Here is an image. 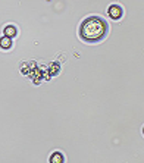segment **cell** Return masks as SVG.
Masks as SVG:
<instances>
[{"label":"cell","instance_id":"cell-2","mask_svg":"<svg viewBox=\"0 0 144 163\" xmlns=\"http://www.w3.org/2000/svg\"><path fill=\"white\" fill-rule=\"evenodd\" d=\"M107 13H109V16H110L112 19H119V18L122 16V9L118 5H112L110 7H109Z\"/></svg>","mask_w":144,"mask_h":163},{"label":"cell","instance_id":"cell-3","mask_svg":"<svg viewBox=\"0 0 144 163\" xmlns=\"http://www.w3.org/2000/svg\"><path fill=\"white\" fill-rule=\"evenodd\" d=\"M0 47H2V49H5V50L11 49V47H12V38H11V37L3 35V37L0 38Z\"/></svg>","mask_w":144,"mask_h":163},{"label":"cell","instance_id":"cell-4","mask_svg":"<svg viewBox=\"0 0 144 163\" xmlns=\"http://www.w3.org/2000/svg\"><path fill=\"white\" fill-rule=\"evenodd\" d=\"M5 35H7V37H15L16 35V28L13 27V25H7V27H5Z\"/></svg>","mask_w":144,"mask_h":163},{"label":"cell","instance_id":"cell-1","mask_svg":"<svg viewBox=\"0 0 144 163\" xmlns=\"http://www.w3.org/2000/svg\"><path fill=\"white\" fill-rule=\"evenodd\" d=\"M79 34L85 41H99L105 37L106 34V22L103 19H100L97 16L87 18L83 24H81V29Z\"/></svg>","mask_w":144,"mask_h":163},{"label":"cell","instance_id":"cell-5","mask_svg":"<svg viewBox=\"0 0 144 163\" xmlns=\"http://www.w3.org/2000/svg\"><path fill=\"white\" fill-rule=\"evenodd\" d=\"M50 162L52 163H62L63 162V157H62L61 153H53V156L50 157Z\"/></svg>","mask_w":144,"mask_h":163}]
</instances>
